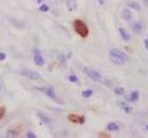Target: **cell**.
Here are the masks:
<instances>
[{
  "label": "cell",
  "mask_w": 148,
  "mask_h": 138,
  "mask_svg": "<svg viewBox=\"0 0 148 138\" xmlns=\"http://www.w3.org/2000/svg\"><path fill=\"white\" fill-rule=\"evenodd\" d=\"M108 55H109V59L111 61V63L117 65H122L126 64V62L129 60V57L124 52L116 48L111 49Z\"/></svg>",
  "instance_id": "cell-1"
},
{
  "label": "cell",
  "mask_w": 148,
  "mask_h": 138,
  "mask_svg": "<svg viewBox=\"0 0 148 138\" xmlns=\"http://www.w3.org/2000/svg\"><path fill=\"white\" fill-rule=\"evenodd\" d=\"M74 30L81 38H86L89 34L88 27L81 20H76L74 21Z\"/></svg>",
  "instance_id": "cell-2"
},
{
  "label": "cell",
  "mask_w": 148,
  "mask_h": 138,
  "mask_svg": "<svg viewBox=\"0 0 148 138\" xmlns=\"http://www.w3.org/2000/svg\"><path fill=\"white\" fill-rule=\"evenodd\" d=\"M84 73L86 74L87 77L92 79L93 81H94V82H102L103 77L99 72H97V71H95L94 69H91V68H88V67H85L84 68Z\"/></svg>",
  "instance_id": "cell-3"
},
{
  "label": "cell",
  "mask_w": 148,
  "mask_h": 138,
  "mask_svg": "<svg viewBox=\"0 0 148 138\" xmlns=\"http://www.w3.org/2000/svg\"><path fill=\"white\" fill-rule=\"evenodd\" d=\"M20 74H21V75H23V77H27V78H30V79H32V80H39V79L41 78V75L39 74L38 72H36V71H33V70L27 69V68L21 69Z\"/></svg>",
  "instance_id": "cell-4"
},
{
  "label": "cell",
  "mask_w": 148,
  "mask_h": 138,
  "mask_svg": "<svg viewBox=\"0 0 148 138\" xmlns=\"http://www.w3.org/2000/svg\"><path fill=\"white\" fill-rule=\"evenodd\" d=\"M69 119L71 120V122L76 123H84L85 122V118L84 116H79V115L77 114L69 115Z\"/></svg>",
  "instance_id": "cell-5"
},
{
  "label": "cell",
  "mask_w": 148,
  "mask_h": 138,
  "mask_svg": "<svg viewBox=\"0 0 148 138\" xmlns=\"http://www.w3.org/2000/svg\"><path fill=\"white\" fill-rule=\"evenodd\" d=\"M121 17L125 21H130L132 20V13L129 8H124L121 12Z\"/></svg>",
  "instance_id": "cell-6"
},
{
  "label": "cell",
  "mask_w": 148,
  "mask_h": 138,
  "mask_svg": "<svg viewBox=\"0 0 148 138\" xmlns=\"http://www.w3.org/2000/svg\"><path fill=\"white\" fill-rule=\"evenodd\" d=\"M119 35H120V37L122 38L123 41L128 42V41H130V33H129L125 29H123V28H119Z\"/></svg>",
  "instance_id": "cell-7"
},
{
  "label": "cell",
  "mask_w": 148,
  "mask_h": 138,
  "mask_svg": "<svg viewBox=\"0 0 148 138\" xmlns=\"http://www.w3.org/2000/svg\"><path fill=\"white\" fill-rule=\"evenodd\" d=\"M132 29L134 33L139 34V33H141L142 30H143V24L141 23V22L136 21V22H134V23L132 25Z\"/></svg>",
  "instance_id": "cell-8"
},
{
  "label": "cell",
  "mask_w": 148,
  "mask_h": 138,
  "mask_svg": "<svg viewBox=\"0 0 148 138\" xmlns=\"http://www.w3.org/2000/svg\"><path fill=\"white\" fill-rule=\"evenodd\" d=\"M33 60H34V63H35L37 65H45V59H43V57L40 55V53H35L34 55V57H33Z\"/></svg>",
  "instance_id": "cell-9"
},
{
  "label": "cell",
  "mask_w": 148,
  "mask_h": 138,
  "mask_svg": "<svg viewBox=\"0 0 148 138\" xmlns=\"http://www.w3.org/2000/svg\"><path fill=\"white\" fill-rule=\"evenodd\" d=\"M67 7L69 11H74L77 8V0H69Z\"/></svg>",
  "instance_id": "cell-10"
},
{
  "label": "cell",
  "mask_w": 148,
  "mask_h": 138,
  "mask_svg": "<svg viewBox=\"0 0 148 138\" xmlns=\"http://www.w3.org/2000/svg\"><path fill=\"white\" fill-rule=\"evenodd\" d=\"M45 94H46L47 97H49L50 99L54 100H56V93H55L54 90L52 88H45Z\"/></svg>",
  "instance_id": "cell-11"
},
{
  "label": "cell",
  "mask_w": 148,
  "mask_h": 138,
  "mask_svg": "<svg viewBox=\"0 0 148 138\" xmlns=\"http://www.w3.org/2000/svg\"><path fill=\"white\" fill-rule=\"evenodd\" d=\"M119 124L116 123H109L107 125V131H109V132H116L119 130Z\"/></svg>",
  "instance_id": "cell-12"
},
{
  "label": "cell",
  "mask_w": 148,
  "mask_h": 138,
  "mask_svg": "<svg viewBox=\"0 0 148 138\" xmlns=\"http://www.w3.org/2000/svg\"><path fill=\"white\" fill-rule=\"evenodd\" d=\"M139 98H140V92L138 90H134L130 93V100L132 102H135L139 100Z\"/></svg>",
  "instance_id": "cell-13"
},
{
  "label": "cell",
  "mask_w": 148,
  "mask_h": 138,
  "mask_svg": "<svg viewBox=\"0 0 148 138\" xmlns=\"http://www.w3.org/2000/svg\"><path fill=\"white\" fill-rule=\"evenodd\" d=\"M129 7L132 8V9H134L136 11H140L141 10V5L138 2H135V1L130 2L129 3Z\"/></svg>",
  "instance_id": "cell-14"
},
{
  "label": "cell",
  "mask_w": 148,
  "mask_h": 138,
  "mask_svg": "<svg viewBox=\"0 0 148 138\" xmlns=\"http://www.w3.org/2000/svg\"><path fill=\"white\" fill-rule=\"evenodd\" d=\"M38 116L40 117V119L42 120L43 123H50V119H49V117L47 116L46 114L43 113V112H39L38 113Z\"/></svg>",
  "instance_id": "cell-15"
},
{
  "label": "cell",
  "mask_w": 148,
  "mask_h": 138,
  "mask_svg": "<svg viewBox=\"0 0 148 138\" xmlns=\"http://www.w3.org/2000/svg\"><path fill=\"white\" fill-rule=\"evenodd\" d=\"M94 94V91L92 90H84L81 93V96L82 98H85V99H88V98L92 97Z\"/></svg>",
  "instance_id": "cell-16"
},
{
  "label": "cell",
  "mask_w": 148,
  "mask_h": 138,
  "mask_svg": "<svg viewBox=\"0 0 148 138\" xmlns=\"http://www.w3.org/2000/svg\"><path fill=\"white\" fill-rule=\"evenodd\" d=\"M122 105H121V108L123 109L124 112L127 113V114H130V113H132V107H130L129 106L128 104H126V103H121Z\"/></svg>",
  "instance_id": "cell-17"
},
{
  "label": "cell",
  "mask_w": 148,
  "mask_h": 138,
  "mask_svg": "<svg viewBox=\"0 0 148 138\" xmlns=\"http://www.w3.org/2000/svg\"><path fill=\"white\" fill-rule=\"evenodd\" d=\"M114 93H115L117 96H121V95H123L124 93H125V88H121V87L115 88H114Z\"/></svg>",
  "instance_id": "cell-18"
},
{
  "label": "cell",
  "mask_w": 148,
  "mask_h": 138,
  "mask_svg": "<svg viewBox=\"0 0 148 138\" xmlns=\"http://www.w3.org/2000/svg\"><path fill=\"white\" fill-rule=\"evenodd\" d=\"M19 135V132L18 131H16L14 130V129H10V130H8L7 131V135L8 137H15V136H18Z\"/></svg>",
  "instance_id": "cell-19"
},
{
  "label": "cell",
  "mask_w": 148,
  "mask_h": 138,
  "mask_svg": "<svg viewBox=\"0 0 148 138\" xmlns=\"http://www.w3.org/2000/svg\"><path fill=\"white\" fill-rule=\"evenodd\" d=\"M69 80L71 83H78V82H79V78H78L75 75H69Z\"/></svg>",
  "instance_id": "cell-20"
},
{
  "label": "cell",
  "mask_w": 148,
  "mask_h": 138,
  "mask_svg": "<svg viewBox=\"0 0 148 138\" xmlns=\"http://www.w3.org/2000/svg\"><path fill=\"white\" fill-rule=\"evenodd\" d=\"M40 10L43 11V12H47L49 10V7L47 5H45V4H43V5L40 7Z\"/></svg>",
  "instance_id": "cell-21"
},
{
  "label": "cell",
  "mask_w": 148,
  "mask_h": 138,
  "mask_svg": "<svg viewBox=\"0 0 148 138\" xmlns=\"http://www.w3.org/2000/svg\"><path fill=\"white\" fill-rule=\"evenodd\" d=\"M5 112H6L5 108H3V107H1V108H0V120H1V119L4 117V115H5Z\"/></svg>",
  "instance_id": "cell-22"
},
{
  "label": "cell",
  "mask_w": 148,
  "mask_h": 138,
  "mask_svg": "<svg viewBox=\"0 0 148 138\" xmlns=\"http://www.w3.org/2000/svg\"><path fill=\"white\" fill-rule=\"evenodd\" d=\"M26 137H28V138H35L36 135H34L33 132H28L27 133H26Z\"/></svg>",
  "instance_id": "cell-23"
},
{
  "label": "cell",
  "mask_w": 148,
  "mask_h": 138,
  "mask_svg": "<svg viewBox=\"0 0 148 138\" xmlns=\"http://www.w3.org/2000/svg\"><path fill=\"white\" fill-rule=\"evenodd\" d=\"M6 59V55L4 53H0V61H3Z\"/></svg>",
  "instance_id": "cell-24"
},
{
  "label": "cell",
  "mask_w": 148,
  "mask_h": 138,
  "mask_svg": "<svg viewBox=\"0 0 148 138\" xmlns=\"http://www.w3.org/2000/svg\"><path fill=\"white\" fill-rule=\"evenodd\" d=\"M143 44H145V49L148 51V38H147V39H145V41H143Z\"/></svg>",
  "instance_id": "cell-25"
},
{
  "label": "cell",
  "mask_w": 148,
  "mask_h": 138,
  "mask_svg": "<svg viewBox=\"0 0 148 138\" xmlns=\"http://www.w3.org/2000/svg\"><path fill=\"white\" fill-rule=\"evenodd\" d=\"M97 1L99 2L100 5H104L105 4V0H97Z\"/></svg>",
  "instance_id": "cell-26"
},
{
  "label": "cell",
  "mask_w": 148,
  "mask_h": 138,
  "mask_svg": "<svg viewBox=\"0 0 148 138\" xmlns=\"http://www.w3.org/2000/svg\"><path fill=\"white\" fill-rule=\"evenodd\" d=\"M143 3H145V5L148 7V0H143Z\"/></svg>",
  "instance_id": "cell-27"
},
{
  "label": "cell",
  "mask_w": 148,
  "mask_h": 138,
  "mask_svg": "<svg viewBox=\"0 0 148 138\" xmlns=\"http://www.w3.org/2000/svg\"><path fill=\"white\" fill-rule=\"evenodd\" d=\"M145 129H146V131H148V124H146V125H145Z\"/></svg>",
  "instance_id": "cell-28"
},
{
  "label": "cell",
  "mask_w": 148,
  "mask_h": 138,
  "mask_svg": "<svg viewBox=\"0 0 148 138\" xmlns=\"http://www.w3.org/2000/svg\"><path fill=\"white\" fill-rule=\"evenodd\" d=\"M42 1H43V0H37L38 3H42Z\"/></svg>",
  "instance_id": "cell-29"
},
{
  "label": "cell",
  "mask_w": 148,
  "mask_h": 138,
  "mask_svg": "<svg viewBox=\"0 0 148 138\" xmlns=\"http://www.w3.org/2000/svg\"><path fill=\"white\" fill-rule=\"evenodd\" d=\"M147 38H148V35H147Z\"/></svg>",
  "instance_id": "cell-30"
}]
</instances>
